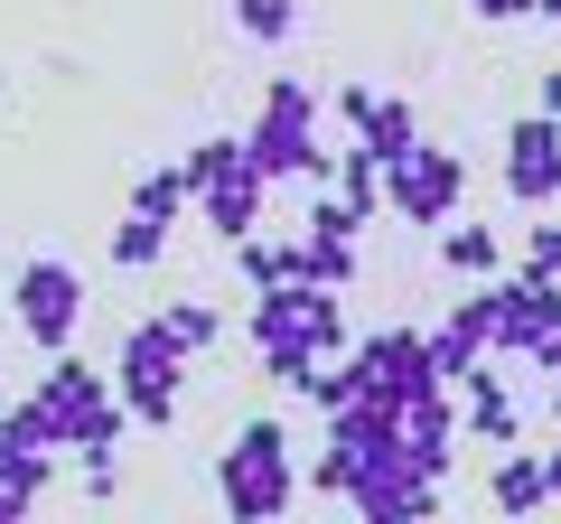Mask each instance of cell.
<instances>
[{
	"label": "cell",
	"mask_w": 561,
	"mask_h": 524,
	"mask_svg": "<svg viewBox=\"0 0 561 524\" xmlns=\"http://www.w3.org/2000/svg\"><path fill=\"white\" fill-rule=\"evenodd\" d=\"M440 262L459 272V282H496V272H505V243H496V225H459V216H449L440 225Z\"/></svg>",
	"instance_id": "ac0fdd59"
},
{
	"label": "cell",
	"mask_w": 561,
	"mask_h": 524,
	"mask_svg": "<svg viewBox=\"0 0 561 524\" xmlns=\"http://www.w3.org/2000/svg\"><path fill=\"white\" fill-rule=\"evenodd\" d=\"M131 206H140V216H160V225H179L187 206H197V187H187V169H140V179H131Z\"/></svg>",
	"instance_id": "ffe728a7"
},
{
	"label": "cell",
	"mask_w": 561,
	"mask_h": 524,
	"mask_svg": "<svg viewBox=\"0 0 561 524\" xmlns=\"http://www.w3.org/2000/svg\"><path fill=\"white\" fill-rule=\"evenodd\" d=\"M542 478H552V505H561V449H542Z\"/></svg>",
	"instance_id": "4dcf8cb0"
},
{
	"label": "cell",
	"mask_w": 561,
	"mask_h": 524,
	"mask_svg": "<svg viewBox=\"0 0 561 524\" xmlns=\"http://www.w3.org/2000/svg\"><path fill=\"white\" fill-rule=\"evenodd\" d=\"M113 394H122V412H131L140 431H169L179 403H187V346L169 338L160 319H140L131 338L113 346Z\"/></svg>",
	"instance_id": "277c9868"
},
{
	"label": "cell",
	"mask_w": 561,
	"mask_h": 524,
	"mask_svg": "<svg viewBox=\"0 0 561 524\" xmlns=\"http://www.w3.org/2000/svg\"><path fill=\"white\" fill-rule=\"evenodd\" d=\"M262 197H272V179L243 169V179H225V187H197V216H206V235H216V243H243L262 225Z\"/></svg>",
	"instance_id": "5bb4252c"
},
{
	"label": "cell",
	"mask_w": 561,
	"mask_h": 524,
	"mask_svg": "<svg viewBox=\"0 0 561 524\" xmlns=\"http://www.w3.org/2000/svg\"><path fill=\"white\" fill-rule=\"evenodd\" d=\"M486 300H496V338H486V356H534V346L561 328V282L496 272V282H486Z\"/></svg>",
	"instance_id": "9c48e42d"
},
{
	"label": "cell",
	"mask_w": 561,
	"mask_h": 524,
	"mask_svg": "<svg viewBox=\"0 0 561 524\" xmlns=\"http://www.w3.org/2000/svg\"><path fill=\"white\" fill-rule=\"evenodd\" d=\"M337 122L356 132L375 160H393L402 141H421V113H412V94H383V84H337Z\"/></svg>",
	"instance_id": "8fae6325"
},
{
	"label": "cell",
	"mask_w": 561,
	"mask_h": 524,
	"mask_svg": "<svg viewBox=\"0 0 561 524\" xmlns=\"http://www.w3.org/2000/svg\"><path fill=\"white\" fill-rule=\"evenodd\" d=\"M505 197H515L524 216H542V206L561 197V122L552 113H524L515 132H505Z\"/></svg>",
	"instance_id": "30bf717a"
},
{
	"label": "cell",
	"mask_w": 561,
	"mask_h": 524,
	"mask_svg": "<svg viewBox=\"0 0 561 524\" xmlns=\"http://www.w3.org/2000/svg\"><path fill=\"white\" fill-rule=\"evenodd\" d=\"M440 497H449V478H421L402 449L365 459V468H356V487H346V505H356L365 524H431V515H440Z\"/></svg>",
	"instance_id": "52a82bcc"
},
{
	"label": "cell",
	"mask_w": 561,
	"mask_h": 524,
	"mask_svg": "<svg viewBox=\"0 0 561 524\" xmlns=\"http://www.w3.org/2000/svg\"><path fill=\"white\" fill-rule=\"evenodd\" d=\"M346 365H356V394H383V403H402V394H421L431 375V328H375V338L346 346Z\"/></svg>",
	"instance_id": "ba28073f"
},
{
	"label": "cell",
	"mask_w": 561,
	"mask_h": 524,
	"mask_svg": "<svg viewBox=\"0 0 561 524\" xmlns=\"http://www.w3.org/2000/svg\"><path fill=\"white\" fill-rule=\"evenodd\" d=\"M38 412H47V431H57V449H66V459L122 449V431H131V412H122L113 375H94V365H84V356H66V346H57V365L38 375Z\"/></svg>",
	"instance_id": "3957f363"
},
{
	"label": "cell",
	"mask_w": 561,
	"mask_h": 524,
	"mask_svg": "<svg viewBox=\"0 0 561 524\" xmlns=\"http://www.w3.org/2000/svg\"><path fill=\"white\" fill-rule=\"evenodd\" d=\"M486 505H496V515H542V505H552L542 449H496V468H486Z\"/></svg>",
	"instance_id": "9a60e30c"
},
{
	"label": "cell",
	"mask_w": 561,
	"mask_h": 524,
	"mask_svg": "<svg viewBox=\"0 0 561 524\" xmlns=\"http://www.w3.org/2000/svg\"><path fill=\"white\" fill-rule=\"evenodd\" d=\"M486 338H496V300H486V282H478L468 300H449V319H440V328H431V375L459 384L468 365L486 356Z\"/></svg>",
	"instance_id": "7c38bea8"
},
{
	"label": "cell",
	"mask_w": 561,
	"mask_h": 524,
	"mask_svg": "<svg viewBox=\"0 0 561 524\" xmlns=\"http://www.w3.org/2000/svg\"><path fill=\"white\" fill-rule=\"evenodd\" d=\"M449 394H468V441H486V449H515L524 441V422H515V403H505V375L496 365H468L459 384H449Z\"/></svg>",
	"instance_id": "4fadbf2b"
},
{
	"label": "cell",
	"mask_w": 561,
	"mask_h": 524,
	"mask_svg": "<svg viewBox=\"0 0 561 524\" xmlns=\"http://www.w3.org/2000/svg\"><path fill=\"white\" fill-rule=\"evenodd\" d=\"M216 497H225L234 524H280L300 505V459H290V431H280L272 412H253V422L216 449Z\"/></svg>",
	"instance_id": "6da1fadb"
},
{
	"label": "cell",
	"mask_w": 561,
	"mask_h": 524,
	"mask_svg": "<svg viewBox=\"0 0 561 524\" xmlns=\"http://www.w3.org/2000/svg\"><path fill=\"white\" fill-rule=\"evenodd\" d=\"M534 10H542V20H561V0H534Z\"/></svg>",
	"instance_id": "1f68e13d"
},
{
	"label": "cell",
	"mask_w": 561,
	"mask_h": 524,
	"mask_svg": "<svg viewBox=\"0 0 561 524\" xmlns=\"http://www.w3.org/2000/svg\"><path fill=\"white\" fill-rule=\"evenodd\" d=\"M179 169H187V187H225V179H243L253 160H243V141H234V132H206V141L187 150Z\"/></svg>",
	"instance_id": "44dd1931"
},
{
	"label": "cell",
	"mask_w": 561,
	"mask_h": 524,
	"mask_svg": "<svg viewBox=\"0 0 561 524\" xmlns=\"http://www.w3.org/2000/svg\"><path fill=\"white\" fill-rule=\"evenodd\" d=\"M234 29L253 47H290V29H300V10L290 0H234Z\"/></svg>",
	"instance_id": "cb8c5ba5"
},
{
	"label": "cell",
	"mask_w": 561,
	"mask_h": 524,
	"mask_svg": "<svg viewBox=\"0 0 561 524\" xmlns=\"http://www.w3.org/2000/svg\"><path fill=\"white\" fill-rule=\"evenodd\" d=\"M346 487H356V459H346V449H337V441H328V449H319V459H309V468H300V497H337V505H346Z\"/></svg>",
	"instance_id": "d4e9b609"
},
{
	"label": "cell",
	"mask_w": 561,
	"mask_h": 524,
	"mask_svg": "<svg viewBox=\"0 0 561 524\" xmlns=\"http://www.w3.org/2000/svg\"><path fill=\"white\" fill-rule=\"evenodd\" d=\"M534 113H552V122H561V66H542V103H534Z\"/></svg>",
	"instance_id": "f1b7e54d"
},
{
	"label": "cell",
	"mask_w": 561,
	"mask_h": 524,
	"mask_svg": "<svg viewBox=\"0 0 561 524\" xmlns=\"http://www.w3.org/2000/svg\"><path fill=\"white\" fill-rule=\"evenodd\" d=\"M290 282L346 291V282H356V235H337V225H300V243H290Z\"/></svg>",
	"instance_id": "e0dca14e"
},
{
	"label": "cell",
	"mask_w": 561,
	"mask_h": 524,
	"mask_svg": "<svg viewBox=\"0 0 561 524\" xmlns=\"http://www.w3.org/2000/svg\"><path fill=\"white\" fill-rule=\"evenodd\" d=\"M113 262H122V272H160V262H169V225L131 206V216L113 225Z\"/></svg>",
	"instance_id": "d6986e66"
},
{
	"label": "cell",
	"mask_w": 561,
	"mask_h": 524,
	"mask_svg": "<svg viewBox=\"0 0 561 524\" xmlns=\"http://www.w3.org/2000/svg\"><path fill=\"white\" fill-rule=\"evenodd\" d=\"M328 197L346 206L356 225H375L383 216V160L365 141H346V150H328Z\"/></svg>",
	"instance_id": "2e32d148"
},
{
	"label": "cell",
	"mask_w": 561,
	"mask_h": 524,
	"mask_svg": "<svg viewBox=\"0 0 561 524\" xmlns=\"http://www.w3.org/2000/svg\"><path fill=\"white\" fill-rule=\"evenodd\" d=\"M225 253H234L243 291H272V282H290V243H262V235H243V243H225Z\"/></svg>",
	"instance_id": "603a6c76"
},
{
	"label": "cell",
	"mask_w": 561,
	"mask_h": 524,
	"mask_svg": "<svg viewBox=\"0 0 561 524\" xmlns=\"http://www.w3.org/2000/svg\"><path fill=\"white\" fill-rule=\"evenodd\" d=\"M243 160L262 179H300V187H328V150H319V84L309 76H272L262 84V113L243 132Z\"/></svg>",
	"instance_id": "7a4b0ae2"
},
{
	"label": "cell",
	"mask_w": 561,
	"mask_h": 524,
	"mask_svg": "<svg viewBox=\"0 0 561 524\" xmlns=\"http://www.w3.org/2000/svg\"><path fill=\"white\" fill-rule=\"evenodd\" d=\"M524 272H534V282H561V225H552V206H542V225H524Z\"/></svg>",
	"instance_id": "484cf974"
},
{
	"label": "cell",
	"mask_w": 561,
	"mask_h": 524,
	"mask_svg": "<svg viewBox=\"0 0 561 524\" xmlns=\"http://www.w3.org/2000/svg\"><path fill=\"white\" fill-rule=\"evenodd\" d=\"M468 10H478V20H496V29H505V20H534V0H468Z\"/></svg>",
	"instance_id": "83f0119b"
},
{
	"label": "cell",
	"mask_w": 561,
	"mask_h": 524,
	"mask_svg": "<svg viewBox=\"0 0 561 524\" xmlns=\"http://www.w3.org/2000/svg\"><path fill=\"white\" fill-rule=\"evenodd\" d=\"M552 422H561V375H552Z\"/></svg>",
	"instance_id": "d6a6232c"
},
{
	"label": "cell",
	"mask_w": 561,
	"mask_h": 524,
	"mask_svg": "<svg viewBox=\"0 0 561 524\" xmlns=\"http://www.w3.org/2000/svg\"><path fill=\"white\" fill-rule=\"evenodd\" d=\"M84 468V505H113L122 497V468H113V449H94V459H76Z\"/></svg>",
	"instance_id": "4316f807"
},
{
	"label": "cell",
	"mask_w": 561,
	"mask_h": 524,
	"mask_svg": "<svg viewBox=\"0 0 561 524\" xmlns=\"http://www.w3.org/2000/svg\"><path fill=\"white\" fill-rule=\"evenodd\" d=\"M160 328L187 346V356H206V346L225 338V309H206V300H169V309H160Z\"/></svg>",
	"instance_id": "7402d4cb"
},
{
	"label": "cell",
	"mask_w": 561,
	"mask_h": 524,
	"mask_svg": "<svg viewBox=\"0 0 561 524\" xmlns=\"http://www.w3.org/2000/svg\"><path fill=\"white\" fill-rule=\"evenodd\" d=\"M10 319H20V338L28 346H76V328H84V272L76 262H57V253H38V262H20V282H10Z\"/></svg>",
	"instance_id": "8992f818"
},
{
	"label": "cell",
	"mask_w": 561,
	"mask_h": 524,
	"mask_svg": "<svg viewBox=\"0 0 561 524\" xmlns=\"http://www.w3.org/2000/svg\"><path fill=\"white\" fill-rule=\"evenodd\" d=\"M468 197V160L440 141H402L393 160H383V206H393L402 225H449Z\"/></svg>",
	"instance_id": "5b68a950"
},
{
	"label": "cell",
	"mask_w": 561,
	"mask_h": 524,
	"mask_svg": "<svg viewBox=\"0 0 561 524\" xmlns=\"http://www.w3.org/2000/svg\"><path fill=\"white\" fill-rule=\"evenodd\" d=\"M524 365H542V375H561V328H552V338H542V346H534Z\"/></svg>",
	"instance_id": "f546056e"
}]
</instances>
